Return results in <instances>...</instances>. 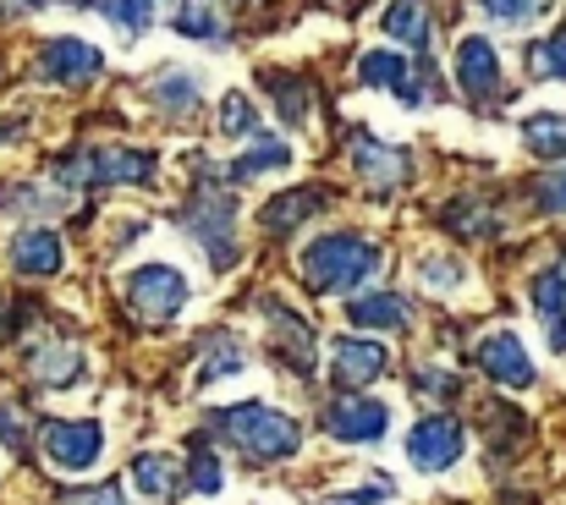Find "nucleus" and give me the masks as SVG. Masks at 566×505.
Segmentation results:
<instances>
[{"label": "nucleus", "instance_id": "1", "mask_svg": "<svg viewBox=\"0 0 566 505\" xmlns=\"http://www.w3.org/2000/svg\"><path fill=\"white\" fill-rule=\"evenodd\" d=\"M209 429L242 451L253 467H270V462H286L303 451V423L286 418L281 407H264V401H237V407H220L209 412Z\"/></svg>", "mask_w": 566, "mask_h": 505}, {"label": "nucleus", "instance_id": "2", "mask_svg": "<svg viewBox=\"0 0 566 505\" xmlns=\"http://www.w3.org/2000/svg\"><path fill=\"white\" fill-rule=\"evenodd\" d=\"M375 270H379V248L369 236H358V231H331V236L303 248V281H308V292H325V297L364 286Z\"/></svg>", "mask_w": 566, "mask_h": 505}, {"label": "nucleus", "instance_id": "3", "mask_svg": "<svg viewBox=\"0 0 566 505\" xmlns=\"http://www.w3.org/2000/svg\"><path fill=\"white\" fill-rule=\"evenodd\" d=\"M149 176H155V155L149 149H77L72 160L55 166L61 187H116V181L144 187Z\"/></svg>", "mask_w": 566, "mask_h": 505}, {"label": "nucleus", "instance_id": "4", "mask_svg": "<svg viewBox=\"0 0 566 505\" xmlns=\"http://www.w3.org/2000/svg\"><path fill=\"white\" fill-rule=\"evenodd\" d=\"M127 308L144 319V325H166V319H177L182 308H188V275L177 270V264H144V270H133L127 281Z\"/></svg>", "mask_w": 566, "mask_h": 505}, {"label": "nucleus", "instance_id": "5", "mask_svg": "<svg viewBox=\"0 0 566 505\" xmlns=\"http://www.w3.org/2000/svg\"><path fill=\"white\" fill-rule=\"evenodd\" d=\"M188 236L209 253L214 270H231L237 264V198L231 192H198L188 214H182Z\"/></svg>", "mask_w": 566, "mask_h": 505}, {"label": "nucleus", "instance_id": "6", "mask_svg": "<svg viewBox=\"0 0 566 505\" xmlns=\"http://www.w3.org/2000/svg\"><path fill=\"white\" fill-rule=\"evenodd\" d=\"M39 445H44V462L61 467V473H88L99 467L105 456V429L94 418H50L39 429Z\"/></svg>", "mask_w": 566, "mask_h": 505}, {"label": "nucleus", "instance_id": "7", "mask_svg": "<svg viewBox=\"0 0 566 505\" xmlns=\"http://www.w3.org/2000/svg\"><path fill=\"white\" fill-rule=\"evenodd\" d=\"M462 451H468V434H462V423H451V418H423V423H412V434H407V462H412L418 473H451V467L462 462Z\"/></svg>", "mask_w": 566, "mask_h": 505}, {"label": "nucleus", "instance_id": "8", "mask_svg": "<svg viewBox=\"0 0 566 505\" xmlns=\"http://www.w3.org/2000/svg\"><path fill=\"white\" fill-rule=\"evenodd\" d=\"M325 429H331L342 445H375V440L390 434V407H385V401H369V396H358V390H347V396L331 401Z\"/></svg>", "mask_w": 566, "mask_h": 505}, {"label": "nucleus", "instance_id": "9", "mask_svg": "<svg viewBox=\"0 0 566 505\" xmlns=\"http://www.w3.org/2000/svg\"><path fill=\"white\" fill-rule=\"evenodd\" d=\"M99 72H105V55L88 39H50L39 50V77L55 88H88Z\"/></svg>", "mask_w": 566, "mask_h": 505}, {"label": "nucleus", "instance_id": "10", "mask_svg": "<svg viewBox=\"0 0 566 505\" xmlns=\"http://www.w3.org/2000/svg\"><path fill=\"white\" fill-rule=\"evenodd\" d=\"M390 374V346L385 340H364V336H342L331 346V379L336 390H364Z\"/></svg>", "mask_w": 566, "mask_h": 505}, {"label": "nucleus", "instance_id": "11", "mask_svg": "<svg viewBox=\"0 0 566 505\" xmlns=\"http://www.w3.org/2000/svg\"><path fill=\"white\" fill-rule=\"evenodd\" d=\"M473 362H479L495 385H506V390H528V385H534V357H528V346L517 340V330H490V336L473 346Z\"/></svg>", "mask_w": 566, "mask_h": 505}, {"label": "nucleus", "instance_id": "12", "mask_svg": "<svg viewBox=\"0 0 566 505\" xmlns=\"http://www.w3.org/2000/svg\"><path fill=\"white\" fill-rule=\"evenodd\" d=\"M501 83H506V72H501L495 44L479 39V33H468V39L457 44V88H462L473 105H490V99L501 94Z\"/></svg>", "mask_w": 566, "mask_h": 505}, {"label": "nucleus", "instance_id": "13", "mask_svg": "<svg viewBox=\"0 0 566 505\" xmlns=\"http://www.w3.org/2000/svg\"><path fill=\"white\" fill-rule=\"evenodd\" d=\"M353 170L364 176V187L375 198H390L407 181V155L396 144H379L375 133H353Z\"/></svg>", "mask_w": 566, "mask_h": 505}, {"label": "nucleus", "instance_id": "14", "mask_svg": "<svg viewBox=\"0 0 566 505\" xmlns=\"http://www.w3.org/2000/svg\"><path fill=\"white\" fill-rule=\"evenodd\" d=\"M264 314H270V351H275V362L281 368H292V374H314V330L292 314V308H281V303H264Z\"/></svg>", "mask_w": 566, "mask_h": 505}, {"label": "nucleus", "instance_id": "15", "mask_svg": "<svg viewBox=\"0 0 566 505\" xmlns=\"http://www.w3.org/2000/svg\"><path fill=\"white\" fill-rule=\"evenodd\" d=\"M412 72H418V66H412L407 55H396V50H369V55L358 61V77H364L369 88L396 94L407 111H418V105H423V88L412 83Z\"/></svg>", "mask_w": 566, "mask_h": 505}, {"label": "nucleus", "instance_id": "16", "mask_svg": "<svg viewBox=\"0 0 566 505\" xmlns=\"http://www.w3.org/2000/svg\"><path fill=\"white\" fill-rule=\"evenodd\" d=\"M61 264H66V253H61V236L55 231H44V225H28V231H17L11 236V270L17 275H61Z\"/></svg>", "mask_w": 566, "mask_h": 505}, {"label": "nucleus", "instance_id": "17", "mask_svg": "<svg viewBox=\"0 0 566 505\" xmlns=\"http://www.w3.org/2000/svg\"><path fill=\"white\" fill-rule=\"evenodd\" d=\"M133 484H138L149 501L171 505L188 490V462H177V456H166V451H138V456H133Z\"/></svg>", "mask_w": 566, "mask_h": 505}, {"label": "nucleus", "instance_id": "18", "mask_svg": "<svg viewBox=\"0 0 566 505\" xmlns=\"http://www.w3.org/2000/svg\"><path fill=\"white\" fill-rule=\"evenodd\" d=\"M28 374H33L39 385H55V390H66V385H77V379L88 374V357H83L72 340H50V346L28 351Z\"/></svg>", "mask_w": 566, "mask_h": 505}, {"label": "nucleus", "instance_id": "19", "mask_svg": "<svg viewBox=\"0 0 566 505\" xmlns=\"http://www.w3.org/2000/svg\"><path fill=\"white\" fill-rule=\"evenodd\" d=\"M331 198H325V187H297V192H275L264 209H259V225L264 231H292V225H303V220H314L319 209H325Z\"/></svg>", "mask_w": 566, "mask_h": 505}, {"label": "nucleus", "instance_id": "20", "mask_svg": "<svg viewBox=\"0 0 566 505\" xmlns=\"http://www.w3.org/2000/svg\"><path fill=\"white\" fill-rule=\"evenodd\" d=\"M347 314H353V325H358V330H385V336H396V330H407V325H412V303H407V297H396V292H385V286L369 292V297H358Z\"/></svg>", "mask_w": 566, "mask_h": 505}, {"label": "nucleus", "instance_id": "21", "mask_svg": "<svg viewBox=\"0 0 566 505\" xmlns=\"http://www.w3.org/2000/svg\"><path fill=\"white\" fill-rule=\"evenodd\" d=\"M149 99H155L166 116L188 122L192 111H198V77L182 72V66H166V72H155V77H149Z\"/></svg>", "mask_w": 566, "mask_h": 505}, {"label": "nucleus", "instance_id": "22", "mask_svg": "<svg viewBox=\"0 0 566 505\" xmlns=\"http://www.w3.org/2000/svg\"><path fill=\"white\" fill-rule=\"evenodd\" d=\"M523 144L539 160H566V111H528L523 116Z\"/></svg>", "mask_w": 566, "mask_h": 505}, {"label": "nucleus", "instance_id": "23", "mask_svg": "<svg viewBox=\"0 0 566 505\" xmlns=\"http://www.w3.org/2000/svg\"><path fill=\"white\" fill-rule=\"evenodd\" d=\"M264 88L275 94V111H281L286 127H308V116H314V88H308L303 77H292V72H264Z\"/></svg>", "mask_w": 566, "mask_h": 505}, {"label": "nucleus", "instance_id": "24", "mask_svg": "<svg viewBox=\"0 0 566 505\" xmlns=\"http://www.w3.org/2000/svg\"><path fill=\"white\" fill-rule=\"evenodd\" d=\"M171 28H177L182 39H198V44H226V39H231L226 22H220V11H214V0H177Z\"/></svg>", "mask_w": 566, "mask_h": 505}, {"label": "nucleus", "instance_id": "25", "mask_svg": "<svg viewBox=\"0 0 566 505\" xmlns=\"http://www.w3.org/2000/svg\"><path fill=\"white\" fill-rule=\"evenodd\" d=\"M248 368V351H242V340L231 336V330H214L209 346H203V357H198V379L209 385V379H237Z\"/></svg>", "mask_w": 566, "mask_h": 505}, {"label": "nucleus", "instance_id": "26", "mask_svg": "<svg viewBox=\"0 0 566 505\" xmlns=\"http://www.w3.org/2000/svg\"><path fill=\"white\" fill-rule=\"evenodd\" d=\"M286 166H292L286 138H264V133H253V144L231 160V176H237V181H253V176H264V170H286Z\"/></svg>", "mask_w": 566, "mask_h": 505}, {"label": "nucleus", "instance_id": "27", "mask_svg": "<svg viewBox=\"0 0 566 505\" xmlns=\"http://www.w3.org/2000/svg\"><path fill=\"white\" fill-rule=\"evenodd\" d=\"M122 39H144L149 33V22L160 17V0H88Z\"/></svg>", "mask_w": 566, "mask_h": 505}, {"label": "nucleus", "instance_id": "28", "mask_svg": "<svg viewBox=\"0 0 566 505\" xmlns=\"http://www.w3.org/2000/svg\"><path fill=\"white\" fill-rule=\"evenodd\" d=\"M385 33L401 39V44H412V50H429V39H434V28H429V17H423L418 0H396V6H385Z\"/></svg>", "mask_w": 566, "mask_h": 505}, {"label": "nucleus", "instance_id": "29", "mask_svg": "<svg viewBox=\"0 0 566 505\" xmlns=\"http://www.w3.org/2000/svg\"><path fill=\"white\" fill-rule=\"evenodd\" d=\"M528 303L539 308V319H545V325L566 319V264H551V270H539V275H534Z\"/></svg>", "mask_w": 566, "mask_h": 505}, {"label": "nucleus", "instance_id": "30", "mask_svg": "<svg viewBox=\"0 0 566 505\" xmlns=\"http://www.w3.org/2000/svg\"><path fill=\"white\" fill-rule=\"evenodd\" d=\"M446 225H451L457 236H495V225H501V220H495L479 198H457V203L446 209Z\"/></svg>", "mask_w": 566, "mask_h": 505}, {"label": "nucleus", "instance_id": "31", "mask_svg": "<svg viewBox=\"0 0 566 505\" xmlns=\"http://www.w3.org/2000/svg\"><path fill=\"white\" fill-rule=\"evenodd\" d=\"M220 133L226 138H253L259 133V111L248 105V94H226L220 99Z\"/></svg>", "mask_w": 566, "mask_h": 505}, {"label": "nucleus", "instance_id": "32", "mask_svg": "<svg viewBox=\"0 0 566 505\" xmlns=\"http://www.w3.org/2000/svg\"><path fill=\"white\" fill-rule=\"evenodd\" d=\"M418 281L434 286V292H457V286H468V270L451 264V259H440V253H423L418 259Z\"/></svg>", "mask_w": 566, "mask_h": 505}, {"label": "nucleus", "instance_id": "33", "mask_svg": "<svg viewBox=\"0 0 566 505\" xmlns=\"http://www.w3.org/2000/svg\"><path fill=\"white\" fill-rule=\"evenodd\" d=\"M495 22H506V28H528V22H539L545 11H551V0H479Z\"/></svg>", "mask_w": 566, "mask_h": 505}, {"label": "nucleus", "instance_id": "34", "mask_svg": "<svg viewBox=\"0 0 566 505\" xmlns=\"http://www.w3.org/2000/svg\"><path fill=\"white\" fill-rule=\"evenodd\" d=\"M220 484H226V473H220V462H214V451H203V445H192V462H188V490H192V495H220Z\"/></svg>", "mask_w": 566, "mask_h": 505}, {"label": "nucleus", "instance_id": "35", "mask_svg": "<svg viewBox=\"0 0 566 505\" xmlns=\"http://www.w3.org/2000/svg\"><path fill=\"white\" fill-rule=\"evenodd\" d=\"M534 203L545 209V214H566V160L551 176H539V187H534Z\"/></svg>", "mask_w": 566, "mask_h": 505}, {"label": "nucleus", "instance_id": "36", "mask_svg": "<svg viewBox=\"0 0 566 505\" xmlns=\"http://www.w3.org/2000/svg\"><path fill=\"white\" fill-rule=\"evenodd\" d=\"M534 72H539V77H566V28L551 39V44L534 50Z\"/></svg>", "mask_w": 566, "mask_h": 505}, {"label": "nucleus", "instance_id": "37", "mask_svg": "<svg viewBox=\"0 0 566 505\" xmlns=\"http://www.w3.org/2000/svg\"><path fill=\"white\" fill-rule=\"evenodd\" d=\"M457 390H462V385H457V374H446V368H423V374H418V396H423V401H451Z\"/></svg>", "mask_w": 566, "mask_h": 505}, {"label": "nucleus", "instance_id": "38", "mask_svg": "<svg viewBox=\"0 0 566 505\" xmlns=\"http://www.w3.org/2000/svg\"><path fill=\"white\" fill-rule=\"evenodd\" d=\"M0 440H6L11 451H22V445H28V423H22V412H17V407H0Z\"/></svg>", "mask_w": 566, "mask_h": 505}, {"label": "nucleus", "instance_id": "39", "mask_svg": "<svg viewBox=\"0 0 566 505\" xmlns=\"http://www.w3.org/2000/svg\"><path fill=\"white\" fill-rule=\"evenodd\" d=\"M66 505H127V495H122V484H99V490H83V495H72Z\"/></svg>", "mask_w": 566, "mask_h": 505}, {"label": "nucleus", "instance_id": "40", "mask_svg": "<svg viewBox=\"0 0 566 505\" xmlns=\"http://www.w3.org/2000/svg\"><path fill=\"white\" fill-rule=\"evenodd\" d=\"M390 495V484H369V490H353V495H331L325 505H375Z\"/></svg>", "mask_w": 566, "mask_h": 505}, {"label": "nucleus", "instance_id": "41", "mask_svg": "<svg viewBox=\"0 0 566 505\" xmlns=\"http://www.w3.org/2000/svg\"><path fill=\"white\" fill-rule=\"evenodd\" d=\"M28 6H61V0H28Z\"/></svg>", "mask_w": 566, "mask_h": 505}, {"label": "nucleus", "instance_id": "42", "mask_svg": "<svg viewBox=\"0 0 566 505\" xmlns=\"http://www.w3.org/2000/svg\"><path fill=\"white\" fill-rule=\"evenodd\" d=\"M6 6H11V0H0V17H6Z\"/></svg>", "mask_w": 566, "mask_h": 505}]
</instances>
